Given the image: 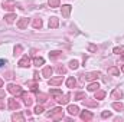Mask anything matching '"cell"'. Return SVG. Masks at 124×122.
<instances>
[{"instance_id": "6da1fadb", "label": "cell", "mask_w": 124, "mask_h": 122, "mask_svg": "<svg viewBox=\"0 0 124 122\" xmlns=\"http://www.w3.org/2000/svg\"><path fill=\"white\" fill-rule=\"evenodd\" d=\"M48 116L52 118V119H55V121L62 119V116H63V111H62V108H55V109H52V112L48 114Z\"/></svg>"}, {"instance_id": "7a4b0ae2", "label": "cell", "mask_w": 124, "mask_h": 122, "mask_svg": "<svg viewBox=\"0 0 124 122\" xmlns=\"http://www.w3.org/2000/svg\"><path fill=\"white\" fill-rule=\"evenodd\" d=\"M7 91L10 92L12 95H22V92H23L19 85H13V83H10V85L7 86Z\"/></svg>"}, {"instance_id": "3957f363", "label": "cell", "mask_w": 124, "mask_h": 122, "mask_svg": "<svg viewBox=\"0 0 124 122\" xmlns=\"http://www.w3.org/2000/svg\"><path fill=\"white\" fill-rule=\"evenodd\" d=\"M19 66H20V68H29V66H31V59H29L28 55H25V56L19 61Z\"/></svg>"}, {"instance_id": "277c9868", "label": "cell", "mask_w": 124, "mask_h": 122, "mask_svg": "<svg viewBox=\"0 0 124 122\" xmlns=\"http://www.w3.org/2000/svg\"><path fill=\"white\" fill-rule=\"evenodd\" d=\"M7 102H9V109H12V111H16V109H19V108H20L19 102H17V101H15L13 98L7 99Z\"/></svg>"}, {"instance_id": "5b68a950", "label": "cell", "mask_w": 124, "mask_h": 122, "mask_svg": "<svg viewBox=\"0 0 124 122\" xmlns=\"http://www.w3.org/2000/svg\"><path fill=\"white\" fill-rule=\"evenodd\" d=\"M100 76H101L100 72H90V73L84 75V79H87V81H94V79H97V78H100Z\"/></svg>"}, {"instance_id": "8992f818", "label": "cell", "mask_w": 124, "mask_h": 122, "mask_svg": "<svg viewBox=\"0 0 124 122\" xmlns=\"http://www.w3.org/2000/svg\"><path fill=\"white\" fill-rule=\"evenodd\" d=\"M58 26H59V20H58V17L52 16V17L49 19V29H56Z\"/></svg>"}, {"instance_id": "52a82bcc", "label": "cell", "mask_w": 124, "mask_h": 122, "mask_svg": "<svg viewBox=\"0 0 124 122\" xmlns=\"http://www.w3.org/2000/svg\"><path fill=\"white\" fill-rule=\"evenodd\" d=\"M29 23H31V20H29V19H20V20L17 22V25H16V26H17L19 29H26Z\"/></svg>"}, {"instance_id": "ba28073f", "label": "cell", "mask_w": 124, "mask_h": 122, "mask_svg": "<svg viewBox=\"0 0 124 122\" xmlns=\"http://www.w3.org/2000/svg\"><path fill=\"white\" fill-rule=\"evenodd\" d=\"M52 73H54V69H52L51 66H46V68H43V70H42V75H43L45 78H51Z\"/></svg>"}, {"instance_id": "9c48e42d", "label": "cell", "mask_w": 124, "mask_h": 122, "mask_svg": "<svg viewBox=\"0 0 124 122\" xmlns=\"http://www.w3.org/2000/svg\"><path fill=\"white\" fill-rule=\"evenodd\" d=\"M22 98H23V102L26 103V106H31L32 102H33L32 96H29V95H28V93H25V92H22Z\"/></svg>"}, {"instance_id": "30bf717a", "label": "cell", "mask_w": 124, "mask_h": 122, "mask_svg": "<svg viewBox=\"0 0 124 122\" xmlns=\"http://www.w3.org/2000/svg\"><path fill=\"white\" fill-rule=\"evenodd\" d=\"M71 6L69 4H65V6H62V16L63 17H69V13H71Z\"/></svg>"}, {"instance_id": "8fae6325", "label": "cell", "mask_w": 124, "mask_h": 122, "mask_svg": "<svg viewBox=\"0 0 124 122\" xmlns=\"http://www.w3.org/2000/svg\"><path fill=\"white\" fill-rule=\"evenodd\" d=\"M81 119H84V121H91V119H93V114H91L90 111H84V112L81 114Z\"/></svg>"}, {"instance_id": "7c38bea8", "label": "cell", "mask_w": 124, "mask_h": 122, "mask_svg": "<svg viewBox=\"0 0 124 122\" xmlns=\"http://www.w3.org/2000/svg\"><path fill=\"white\" fill-rule=\"evenodd\" d=\"M61 83H62V76L55 78V79H49V85H51V86H58V85H61Z\"/></svg>"}, {"instance_id": "4fadbf2b", "label": "cell", "mask_w": 124, "mask_h": 122, "mask_svg": "<svg viewBox=\"0 0 124 122\" xmlns=\"http://www.w3.org/2000/svg\"><path fill=\"white\" fill-rule=\"evenodd\" d=\"M68 101H69V93H65V95H62L61 98L58 99V103H61V105H66Z\"/></svg>"}, {"instance_id": "5bb4252c", "label": "cell", "mask_w": 124, "mask_h": 122, "mask_svg": "<svg viewBox=\"0 0 124 122\" xmlns=\"http://www.w3.org/2000/svg\"><path fill=\"white\" fill-rule=\"evenodd\" d=\"M78 111H79V108H78L77 105H69V106H68V112H69L71 115H77Z\"/></svg>"}, {"instance_id": "9a60e30c", "label": "cell", "mask_w": 124, "mask_h": 122, "mask_svg": "<svg viewBox=\"0 0 124 122\" xmlns=\"http://www.w3.org/2000/svg\"><path fill=\"white\" fill-rule=\"evenodd\" d=\"M123 96V92L120 91V89H114V91L111 92V98L113 99H120Z\"/></svg>"}, {"instance_id": "2e32d148", "label": "cell", "mask_w": 124, "mask_h": 122, "mask_svg": "<svg viewBox=\"0 0 124 122\" xmlns=\"http://www.w3.org/2000/svg\"><path fill=\"white\" fill-rule=\"evenodd\" d=\"M4 19H6V22H7V23H13V22H15V19H16V14H15V13H9V14H6V16H4Z\"/></svg>"}, {"instance_id": "e0dca14e", "label": "cell", "mask_w": 124, "mask_h": 122, "mask_svg": "<svg viewBox=\"0 0 124 122\" xmlns=\"http://www.w3.org/2000/svg\"><path fill=\"white\" fill-rule=\"evenodd\" d=\"M108 73H110V75H114V76H118V75H120V69L116 68V66H113V68L108 69Z\"/></svg>"}, {"instance_id": "ac0fdd59", "label": "cell", "mask_w": 124, "mask_h": 122, "mask_svg": "<svg viewBox=\"0 0 124 122\" xmlns=\"http://www.w3.org/2000/svg\"><path fill=\"white\" fill-rule=\"evenodd\" d=\"M51 95H52V96H54V98L58 101V99L62 96V92L59 91V89H54V91H51Z\"/></svg>"}, {"instance_id": "d6986e66", "label": "cell", "mask_w": 124, "mask_h": 122, "mask_svg": "<svg viewBox=\"0 0 124 122\" xmlns=\"http://www.w3.org/2000/svg\"><path fill=\"white\" fill-rule=\"evenodd\" d=\"M43 63H45L43 58H35V59H33V65H35V66H38V68H39V66H42Z\"/></svg>"}, {"instance_id": "ffe728a7", "label": "cell", "mask_w": 124, "mask_h": 122, "mask_svg": "<svg viewBox=\"0 0 124 122\" xmlns=\"http://www.w3.org/2000/svg\"><path fill=\"white\" fill-rule=\"evenodd\" d=\"M77 85V81L74 79V78H68V81H66V86L68 88H74Z\"/></svg>"}, {"instance_id": "44dd1931", "label": "cell", "mask_w": 124, "mask_h": 122, "mask_svg": "<svg viewBox=\"0 0 124 122\" xmlns=\"http://www.w3.org/2000/svg\"><path fill=\"white\" fill-rule=\"evenodd\" d=\"M12 119H13V121H25V116H23V114L19 112V114H15V115L12 116Z\"/></svg>"}, {"instance_id": "7402d4cb", "label": "cell", "mask_w": 124, "mask_h": 122, "mask_svg": "<svg viewBox=\"0 0 124 122\" xmlns=\"http://www.w3.org/2000/svg\"><path fill=\"white\" fill-rule=\"evenodd\" d=\"M28 86H29V89L33 92L38 91V85H36V81H33V82H28Z\"/></svg>"}, {"instance_id": "603a6c76", "label": "cell", "mask_w": 124, "mask_h": 122, "mask_svg": "<svg viewBox=\"0 0 124 122\" xmlns=\"http://www.w3.org/2000/svg\"><path fill=\"white\" fill-rule=\"evenodd\" d=\"M98 88H100V85H98L97 82H93V83H90V85H88V91H91V92L97 91Z\"/></svg>"}, {"instance_id": "cb8c5ba5", "label": "cell", "mask_w": 124, "mask_h": 122, "mask_svg": "<svg viewBox=\"0 0 124 122\" xmlns=\"http://www.w3.org/2000/svg\"><path fill=\"white\" fill-rule=\"evenodd\" d=\"M78 66H79V62L77 61V59H74V61L69 62V68H71V69H78Z\"/></svg>"}, {"instance_id": "d4e9b609", "label": "cell", "mask_w": 124, "mask_h": 122, "mask_svg": "<svg viewBox=\"0 0 124 122\" xmlns=\"http://www.w3.org/2000/svg\"><path fill=\"white\" fill-rule=\"evenodd\" d=\"M33 27L35 29H40L42 27V20L40 19H35L33 20Z\"/></svg>"}, {"instance_id": "484cf974", "label": "cell", "mask_w": 124, "mask_h": 122, "mask_svg": "<svg viewBox=\"0 0 124 122\" xmlns=\"http://www.w3.org/2000/svg\"><path fill=\"white\" fill-rule=\"evenodd\" d=\"M102 98H105V92H104V91H98V89H97L95 99H102Z\"/></svg>"}, {"instance_id": "4316f807", "label": "cell", "mask_w": 124, "mask_h": 122, "mask_svg": "<svg viewBox=\"0 0 124 122\" xmlns=\"http://www.w3.org/2000/svg\"><path fill=\"white\" fill-rule=\"evenodd\" d=\"M81 99H87V96H85L84 92H78V93L75 95V101H81Z\"/></svg>"}, {"instance_id": "83f0119b", "label": "cell", "mask_w": 124, "mask_h": 122, "mask_svg": "<svg viewBox=\"0 0 124 122\" xmlns=\"http://www.w3.org/2000/svg\"><path fill=\"white\" fill-rule=\"evenodd\" d=\"M61 55H62V53L59 52V50H54V52H51V53H49V56H51L52 59H56V58H59Z\"/></svg>"}, {"instance_id": "f1b7e54d", "label": "cell", "mask_w": 124, "mask_h": 122, "mask_svg": "<svg viewBox=\"0 0 124 122\" xmlns=\"http://www.w3.org/2000/svg\"><path fill=\"white\" fill-rule=\"evenodd\" d=\"M113 108L117 109V111H121V109L124 108V105L121 103V102H114V103H113Z\"/></svg>"}, {"instance_id": "f546056e", "label": "cell", "mask_w": 124, "mask_h": 122, "mask_svg": "<svg viewBox=\"0 0 124 122\" xmlns=\"http://www.w3.org/2000/svg\"><path fill=\"white\" fill-rule=\"evenodd\" d=\"M113 52H114V53H117V55H120V53L123 55V53H124V46H117V47H114V50H113Z\"/></svg>"}, {"instance_id": "4dcf8cb0", "label": "cell", "mask_w": 124, "mask_h": 122, "mask_svg": "<svg viewBox=\"0 0 124 122\" xmlns=\"http://www.w3.org/2000/svg\"><path fill=\"white\" fill-rule=\"evenodd\" d=\"M48 3H49V6L54 7V9H55V7H59V0H49Z\"/></svg>"}, {"instance_id": "1f68e13d", "label": "cell", "mask_w": 124, "mask_h": 122, "mask_svg": "<svg viewBox=\"0 0 124 122\" xmlns=\"http://www.w3.org/2000/svg\"><path fill=\"white\" fill-rule=\"evenodd\" d=\"M46 98H48L46 95H43V93H38V101H39L40 103H43V102L46 101Z\"/></svg>"}, {"instance_id": "d6a6232c", "label": "cell", "mask_w": 124, "mask_h": 122, "mask_svg": "<svg viewBox=\"0 0 124 122\" xmlns=\"http://www.w3.org/2000/svg\"><path fill=\"white\" fill-rule=\"evenodd\" d=\"M42 112H43V106H42V105H38V106L35 108V114H36V115H40Z\"/></svg>"}, {"instance_id": "836d02e7", "label": "cell", "mask_w": 124, "mask_h": 122, "mask_svg": "<svg viewBox=\"0 0 124 122\" xmlns=\"http://www.w3.org/2000/svg\"><path fill=\"white\" fill-rule=\"evenodd\" d=\"M20 52H22V46L17 45V46L15 47V56H16V55H20Z\"/></svg>"}, {"instance_id": "e575fe53", "label": "cell", "mask_w": 124, "mask_h": 122, "mask_svg": "<svg viewBox=\"0 0 124 122\" xmlns=\"http://www.w3.org/2000/svg\"><path fill=\"white\" fill-rule=\"evenodd\" d=\"M88 50L90 52H97V46L95 45H88Z\"/></svg>"}, {"instance_id": "d590c367", "label": "cell", "mask_w": 124, "mask_h": 122, "mask_svg": "<svg viewBox=\"0 0 124 122\" xmlns=\"http://www.w3.org/2000/svg\"><path fill=\"white\" fill-rule=\"evenodd\" d=\"M108 116H111V112H108V111H104V112H102V118H108Z\"/></svg>"}, {"instance_id": "8d00e7d4", "label": "cell", "mask_w": 124, "mask_h": 122, "mask_svg": "<svg viewBox=\"0 0 124 122\" xmlns=\"http://www.w3.org/2000/svg\"><path fill=\"white\" fill-rule=\"evenodd\" d=\"M58 70H59V73H65V72H66V69H65V68H59V69H58Z\"/></svg>"}, {"instance_id": "74e56055", "label": "cell", "mask_w": 124, "mask_h": 122, "mask_svg": "<svg viewBox=\"0 0 124 122\" xmlns=\"http://www.w3.org/2000/svg\"><path fill=\"white\" fill-rule=\"evenodd\" d=\"M33 76H35V81H38V79H39V73H38V72H35V73H33Z\"/></svg>"}, {"instance_id": "f35d334b", "label": "cell", "mask_w": 124, "mask_h": 122, "mask_svg": "<svg viewBox=\"0 0 124 122\" xmlns=\"http://www.w3.org/2000/svg\"><path fill=\"white\" fill-rule=\"evenodd\" d=\"M4 63H6V61H3V59H0V66H1V65H4Z\"/></svg>"}, {"instance_id": "ab89813d", "label": "cell", "mask_w": 124, "mask_h": 122, "mask_svg": "<svg viewBox=\"0 0 124 122\" xmlns=\"http://www.w3.org/2000/svg\"><path fill=\"white\" fill-rule=\"evenodd\" d=\"M1 96H4V92L3 91H0V98H1Z\"/></svg>"}, {"instance_id": "60d3db41", "label": "cell", "mask_w": 124, "mask_h": 122, "mask_svg": "<svg viewBox=\"0 0 124 122\" xmlns=\"http://www.w3.org/2000/svg\"><path fill=\"white\" fill-rule=\"evenodd\" d=\"M1 85H3V81H1V79H0V88H1Z\"/></svg>"}, {"instance_id": "b9f144b4", "label": "cell", "mask_w": 124, "mask_h": 122, "mask_svg": "<svg viewBox=\"0 0 124 122\" xmlns=\"http://www.w3.org/2000/svg\"><path fill=\"white\" fill-rule=\"evenodd\" d=\"M121 70H123V72H124V66H123V68H121Z\"/></svg>"}, {"instance_id": "7bdbcfd3", "label": "cell", "mask_w": 124, "mask_h": 122, "mask_svg": "<svg viewBox=\"0 0 124 122\" xmlns=\"http://www.w3.org/2000/svg\"><path fill=\"white\" fill-rule=\"evenodd\" d=\"M123 59H124V53H123Z\"/></svg>"}]
</instances>
